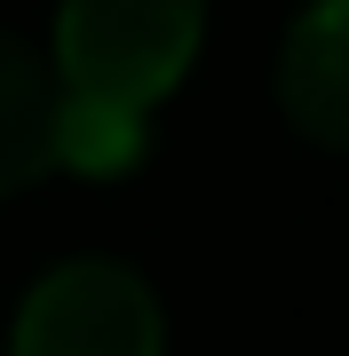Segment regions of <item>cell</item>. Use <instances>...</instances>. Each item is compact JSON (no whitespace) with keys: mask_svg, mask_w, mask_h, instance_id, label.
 Here are the masks:
<instances>
[{"mask_svg":"<svg viewBox=\"0 0 349 356\" xmlns=\"http://www.w3.org/2000/svg\"><path fill=\"white\" fill-rule=\"evenodd\" d=\"M16 356H159V301L127 261H64L16 309Z\"/></svg>","mask_w":349,"mask_h":356,"instance_id":"2","label":"cell"},{"mask_svg":"<svg viewBox=\"0 0 349 356\" xmlns=\"http://www.w3.org/2000/svg\"><path fill=\"white\" fill-rule=\"evenodd\" d=\"M143 151H151V127L135 111H104V103H72L64 95V111H56V166H72L88 182H111Z\"/></svg>","mask_w":349,"mask_h":356,"instance_id":"5","label":"cell"},{"mask_svg":"<svg viewBox=\"0 0 349 356\" xmlns=\"http://www.w3.org/2000/svg\"><path fill=\"white\" fill-rule=\"evenodd\" d=\"M207 0H64L56 8V88L104 111H151L191 72Z\"/></svg>","mask_w":349,"mask_h":356,"instance_id":"1","label":"cell"},{"mask_svg":"<svg viewBox=\"0 0 349 356\" xmlns=\"http://www.w3.org/2000/svg\"><path fill=\"white\" fill-rule=\"evenodd\" d=\"M56 111H64V88L48 56L0 32V198L56 166Z\"/></svg>","mask_w":349,"mask_h":356,"instance_id":"4","label":"cell"},{"mask_svg":"<svg viewBox=\"0 0 349 356\" xmlns=\"http://www.w3.org/2000/svg\"><path fill=\"white\" fill-rule=\"evenodd\" d=\"M278 111L294 135L349 151V0H310L278 48Z\"/></svg>","mask_w":349,"mask_h":356,"instance_id":"3","label":"cell"}]
</instances>
